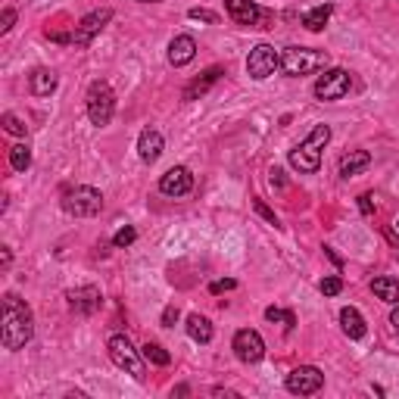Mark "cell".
<instances>
[{"mask_svg":"<svg viewBox=\"0 0 399 399\" xmlns=\"http://www.w3.org/2000/svg\"><path fill=\"white\" fill-rule=\"evenodd\" d=\"M327 66V54L325 50H315V47H287L281 54V69L284 75L291 79H300V75H312L318 69Z\"/></svg>","mask_w":399,"mask_h":399,"instance_id":"obj_4","label":"cell"},{"mask_svg":"<svg viewBox=\"0 0 399 399\" xmlns=\"http://www.w3.org/2000/svg\"><path fill=\"white\" fill-rule=\"evenodd\" d=\"M234 287H237L234 278H225V281H212L209 291H212V293H225V291H234Z\"/></svg>","mask_w":399,"mask_h":399,"instance_id":"obj_33","label":"cell"},{"mask_svg":"<svg viewBox=\"0 0 399 399\" xmlns=\"http://www.w3.org/2000/svg\"><path fill=\"white\" fill-rule=\"evenodd\" d=\"M231 350H234V356L241 359L243 365H256L266 359V340H262L259 331H253V327H243V331L234 334V340H231Z\"/></svg>","mask_w":399,"mask_h":399,"instance_id":"obj_8","label":"cell"},{"mask_svg":"<svg viewBox=\"0 0 399 399\" xmlns=\"http://www.w3.org/2000/svg\"><path fill=\"white\" fill-rule=\"evenodd\" d=\"M371 293L387 306H399V281L390 278V275H381V278L371 281Z\"/></svg>","mask_w":399,"mask_h":399,"instance_id":"obj_21","label":"cell"},{"mask_svg":"<svg viewBox=\"0 0 399 399\" xmlns=\"http://www.w3.org/2000/svg\"><path fill=\"white\" fill-rule=\"evenodd\" d=\"M222 75H225V69H222V66H212V69H206V72L200 75V79H194L188 88H184V100H200L206 91H209L212 85H215L218 79H222Z\"/></svg>","mask_w":399,"mask_h":399,"instance_id":"obj_18","label":"cell"},{"mask_svg":"<svg viewBox=\"0 0 399 399\" xmlns=\"http://www.w3.org/2000/svg\"><path fill=\"white\" fill-rule=\"evenodd\" d=\"M163 150H165L163 134H159L156 128H144V131H140V138H138V156L144 159L147 165H153L159 156H163Z\"/></svg>","mask_w":399,"mask_h":399,"instance_id":"obj_15","label":"cell"},{"mask_svg":"<svg viewBox=\"0 0 399 399\" xmlns=\"http://www.w3.org/2000/svg\"><path fill=\"white\" fill-rule=\"evenodd\" d=\"M340 325H343V334L350 340H362L365 334H368V325H365L362 312H359V309H352V306L340 309Z\"/></svg>","mask_w":399,"mask_h":399,"instance_id":"obj_19","label":"cell"},{"mask_svg":"<svg viewBox=\"0 0 399 399\" xmlns=\"http://www.w3.org/2000/svg\"><path fill=\"white\" fill-rule=\"evenodd\" d=\"M106 350H109V359H113V365L115 368H122L125 375H131L134 381H144L147 377V359H144V352H138L131 346V340L125 337V334H113L109 337V343H106Z\"/></svg>","mask_w":399,"mask_h":399,"instance_id":"obj_3","label":"cell"},{"mask_svg":"<svg viewBox=\"0 0 399 399\" xmlns=\"http://www.w3.org/2000/svg\"><path fill=\"white\" fill-rule=\"evenodd\" d=\"M190 188H194V175H190L188 165H172V169L159 178V190H163L165 197H184V194H190Z\"/></svg>","mask_w":399,"mask_h":399,"instance_id":"obj_13","label":"cell"},{"mask_svg":"<svg viewBox=\"0 0 399 399\" xmlns=\"http://www.w3.org/2000/svg\"><path fill=\"white\" fill-rule=\"evenodd\" d=\"M10 262H13V256H10V247H3V268L10 266Z\"/></svg>","mask_w":399,"mask_h":399,"instance_id":"obj_38","label":"cell"},{"mask_svg":"<svg viewBox=\"0 0 399 399\" xmlns=\"http://www.w3.org/2000/svg\"><path fill=\"white\" fill-rule=\"evenodd\" d=\"M225 10L237 25H247V28H266L268 22V13L253 0H225Z\"/></svg>","mask_w":399,"mask_h":399,"instance_id":"obj_11","label":"cell"},{"mask_svg":"<svg viewBox=\"0 0 399 399\" xmlns=\"http://www.w3.org/2000/svg\"><path fill=\"white\" fill-rule=\"evenodd\" d=\"M284 387L291 390L293 396H312L325 387V375H321L315 365H300V368H293L291 375H287Z\"/></svg>","mask_w":399,"mask_h":399,"instance_id":"obj_10","label":"cell"},{"mask_svg":"<svg viewBox=\"0 0 399 399\" xmlns=\"http://www.w3.org/2000/svg\"><path fill=\"white\" fill-rule=\"evenodd\" d=\"M178 306H165V312H163V327H175V321H178Z\"/></svg>","mask_w":399,"mask_h":399,"instance_id":"obj_34","label":"cell"},{"mask_svg":"<svg viewBox=\"0 0 399 399\" xmlns=\"http://www.w3.org/2000/svg\"><path fill=\"white\" fill-rule=\"evenodd\" d=\"M88 119L94 122L97 128L103 125H109V119H113V113H115V94H113V88H109V81H91V88H88Z\"/></svg>","mask_w":399,"mask_h":399,"instance_id":"obj_6","label":"cell"},{"mask_svg":"<svg viewBox=\"0 0 399 399\" xmlns=\"http://www.w3.org/2000/svg\"><path fill=\"white\" fill-rule=\"evenodd\" d=\"M359 209H362L365 215H371V212H375V203H371V194H362V197H359Z\"/></svg>","mask_w":399,"mask_h":399,"instance_id":"obj_35","label":"cell"},{"mask_svg":"<svg viewBox=\"0 0 399 399\" xmlns=\"http://www.w3.org/2000/svg\"><path fill=\"white\" fill-rule=\"evenodd\" d=\"M66 300H69V309L72 312H79V315H94L100 309V291L94 284H85V287H75V291H69L66 293Z\"/></svg>","mask_w":399,"mask_h":399,"instance_id":"obj_14","label":"cell"},{"mask_svg":"<svg viewBox=\"0 0 399 399\" xmlns=\"http://www.w3.org/2000/svg\"><path fill=\"white\" fill-rule=\"evenodd\" d=\"M140 352H144V359H147V362H150V365H159V368H165V365L172 362V356H169V352H165L159 343H147Z\"/></svg>","mask_w":399,"mask_h":399,"instance_id":"obj_25","label":"cell"},{"mask_svg":"<svg viewBox=\"0 0 399 399\" xmlns=\"http://www.w3.org/2000/svg\"><path fill=\"white\" fill-rule=\"evenodd\" d=\"M327 140H331V128L327 125H315L312 134H309L302 144H297L291 150V169L300 172V175H315L321 165V150L327 147Z\"/></svg>","mask_w":399,"mask_h":399,"instance_id":"obj_2","label":"cell"},{"mask_svg":"<svg viewBox=\"0 0 399 399\" xmlns=\"http://www.w3.org/2000/svg\"><path fill=\"white\" fill-rule=\"evenodd\" d=\"M350 85H352V79L346 69H327V72L315 81L312 91L318 100H343L346 94H350Z\"/></svg>","mask_w":399,"mask_h":399,"instance_id":"obj_9","label":"cell"},{"mask_svg":"<svg viewBox=\"0 0 399 399\" xmlns=\"http://www.w3.org/2000/svg\"><path fill=\"white\" fill-rule=\"evenodd\" d=\"M190 19H194V22H206V25H215L218 22V16L212 10H200V6H194V10L188 13Z\"/></svg>","mask_w":399,"mask_h":399,"instance_id":"obj_30","label":"cell"},{"mask_svg":"<svg viewBox=\"0 0 399 399\" xmlns=\"http://www.w3.org/2000/svg\"><path fill=\"white\" fill-rule=\"evenodd\" d=\"M109 19H113V10H109V6L88 13V16L81 19L79 25H75V31H72V44H75V47H88V44H91L103 28H106Z\"/></svg>","mask_w":399,"mask_h":399,"instance_id":"obj_12","label":"cell"},{"mask_svg":"<svg viewBox=\"0 0 399 399\" xmlns=\"http://www.w3.org/2000/svg\"><path fill=\"white\" fill-rule=\"evenodd\" d=\"M194 56H197V41L190 35H178V38H172V44H169V63L175 69H181V66H188V63H194Z\"/></svg>","mask_w":399,"mask_h":399,"instance_id":"obj_16","label":"cell"},{"mask_svg":"<svg viewBox=\"0 0 399 399\" xmlns=\"http://www.w3.org/2000/svg\"><path fill=\"white\" fill-rule=\"evenodd\" d=\"M13 22H16V10H13V6H6V10H3V16H0V31H3V35H6V31L13 28Z\"/></svg>","mask_w":399,"mask_h":399,"instance_id":"obj_32","label":"cell"},{"mask_svg":"<svg viewBox=\"0 0 399 399\" xmlns=\"http://www.w3.org/2000/svg\"><path fill=\"white\" fill-rule=\"evenodd\" d=\"M188 337L194 340V343H209L212 340V321L206 318V315H200V312H194V315H188Z\"/></svg>","mask_w":399,"mask_h":399,"instance_id":"obj_22","label":"cell"},{"mask_svg":"<svg viewBox=\"0 0 399 399\" xmlns=\"http://www.w3.org/2000/svg\"><path fill=\"white\" fill-rule=\"evenodd\" d=\"M10 165L16 172H25L31 165V150H28V144H16V147H10Z\"/></svg>","mask_w":399,"mask_h":399,"instance_id":"obj_24","label":"cell"},{"mask_svg":"<svg viewBox=\"0 0 399 399\" xmlns=\"http://www.w3.org/2000/svg\"><path fill=\"white\" fill-rule=\"evenodd\" d=\"M63 209L75 218H91L103 209V194L97 188H88V184H75L63 194Z\"/></svg>","mask_w":399,"mask_h":399,"instance_id":"obj_5","label":"cell"},{"mask_svg":"<svg viewBox=\"0 0 399 399\" xmlns=\"http://www.w3.org/2000/svg\"><path fill=\"white\" fill-rule=\"evenodd\" d=\"M390 325L396 327V334H399V306L393 309V312H390Z\"/></svg>","mask_w":399,"mask_h":399,"instance_id":"obj_37","label":"cell"},{"mask_svg":"<svg viewBox=\"0 0 399 399\" xmlns=\"http://www.w3.org/2000/svg\"><path fill=\"white\" fill-rule=\"evenodd\" d=\"M318 291L325 293V297H337V293L343 291V281H340V278H325L318 284Z\"/></svg>","mask_w":399,"mask_h":399,"instance_id":"obj_29","label":"cell"},{"mask_svg":"<svg viewBox=\"0 0 399 399\" xmlns=\"http://www.w3.org/2000/svg\"><path fill=\"white\" fill-rule=\"evenodd\" d=\"M331 13H334L331 3H321V6H315V10H309L306 16H302V25H306L309 31H321L327 25V19H331Z\"/></svg>","mask_w":399,"mask_h":399,"instance_id":"obj_23","label":"cell"},{"mask_svg":"<svg viewBox=\"0 0 399 399\" xmlns=\"http://www.w3.org/2000/svg\"><path fill=\"white\" fill-rule=\"evenodd\" d=\"M275 69H281V54L272 44H256L247 56V75L253 81H266L275 75Z\"/></svg>","mask_w":399,"mask_h":399,"instance_id":"obj_7","label":"cell"},{"mask_svg":"<svg viewBox=\"0 0 399 399\" xmlns=\"http://www.w3.org/2000/svg\"><path fill=\"white\" fill-rule=\"evenodd\" d=\"M371 165V153L368 150H350L340 159V178H352L359 172H365Z\"/></svg>","mask_w":399,"mask_h":399,"instance_id":"obj_20","label":"cell"},{"mask_svg":"<svg viewBox=\"0 0 399 399\" xmlns=\"http://www.w3.org/2000/svg\"><path fill=\"white\" fill-rule=\"evenodd\" d=\"M28 91L35 94V97H50V94L56 91V72L47 66H38L31 69L28 75Z\"/></svg>","mask_w":399,"mask_h":399,"instance_id":"obj_17","label":"cell"},{"mask_svg":"<svg viewBox=\"0 0 399 399\" xmlns=\"http://www.w3.org/2000/svg\"><path fill=\"white\" fill-rule=\"evenodd\" d=\"M268 181H272V188H284V172L272 169V178H268Z\"/></svg>","mask_w":399,"mask_h":399,"instance_id":"obj_36","label":"cell"},{"mask_svg":"<svg viewBox=\"0 0 399 399\" xmlns=\"http://www.w3.org/2000/svg\"><path fill=\"white\" fill-rule=\"evenodd\" d=\"M253 209H256V212H259V215H262V218H266V222H268V225H275V228H281L278 215H275V212H272V209H268V206H266V203H262V200H253Z\"/></svg>","mask_w":399,"mask_h":399,"instance_id":"obj_31","label":"cell"},{"mask_svg":"<svg viewBox=\"0 0 399 399\" xmlns=\"http://www.w3.org/2000/svg\"><path fill=\"white\" fill-rule=\"evenodd\" d=\"M35 337V315L25 306L16 293H6L3 297V325H0V340H3V350H22L28 340Z\"/></svg>","mask_w":399,"mask_h":399,"instance_id":"obj_1","label":"cell"},{"mask_svg":"<svg viewBox=\"0 0 399 399\" xmlns=\"http://www.w3.org/2000/svg\"><path fill=\"white\" fill-rule=\"evenodd\" d=\"M134 241H138V231H134L131 225H125V228H119V231H115V237H113V247H115V250H125V247H131Z\"/></svg>","mask_w":399,"mask_h":399,"instance_id":"obj_28","label":"cell"},{"mask_svg":"<svg viewBox=\"0 0 399 399\" xmlns=\"http://www.w3.org/2000/svg\"><path fill=\"white\" fill-rule=\"evenodd\" d=\"M266 318H268V321H281V325H284L287 331H291V327L297 325V315L287 312V309H278V306H268V309H266Z\"/></svg>","mask_w":399,"mask_h":399,"instance_id":"obj_26","label":"cell"},{"mask_svg":"<svg viewBox=\"0 0 399 399\" xmlns=\"http://www.w3.org/2000/svg\"><path fill=\"white\" fill-rule=\"evenodd\" d=\"M138 3H159V0H138Z\"/></svg>","mask_w":399,"mask_h":399,"instance_id":"obj_39","label":"cell"},{"mask_svg":"<svg viewBox=\"0 0 399 399\" xmlns=\"http://www.w3.org/2000/svg\"><path fill=\"white\" fill-rule=\"evenodd\" d=\"M0 122H3V128L10 134H16V138H25V134H28V125H25L19 115H13V113H3V119H0Z\"/></svg>","mask_w":399,"mask_h":399,"instance_id":"obj_27","label":"cell"},{"mask_svg":"<svg viewBox=\"0 0 399 399\" xmlns=\"http://www.w3.org/2000/svg\"><path fill=\"white\" fill-rule=\"evenodd\" d=\"M396 231H399V218H396Z\"/></svg>","mask_w":399,"mask_h":399,"instance_id":"obj_40","label":"cell"}]
</instances>
